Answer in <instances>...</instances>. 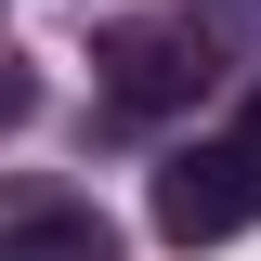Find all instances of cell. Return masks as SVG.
<instances>
[{
	"instance_id": "obj_5",
	"label": "cell",
	"mask_w": 261,
	"mask_h": 261,
	"mask_svg": "<svg viewBox=\"0 0 261 261\" xmlns=\"http://www.w3.org/2000/svg\"><path fill=\"white\" fill-rule=\"evenodd\" d=\"M209 13H222V27H261V0H209Z\"/></svg>"
},
{
	"instance_id": "obj_4",
	"label": "cell",
	"mask_w": 261,
	"mask_h": 261,
	"mask_svg": "<svg viewBox=\"0 0 261 261\" xmlns=\"http://www.w3.org/2000/svg\"><path fill=\"white\" fill-rule=\"evenodd\" d=\"M27 118H39V65H27V53H0V130H27Z\"/></svg>"
},
{
	"instance_id": "obj_2",
	"label": "cell",
	"mask_w": 261,
	"mask_h": 261,
	"mask_svg": "<svg viewBox=\"0 0 261 261\" xmlns=\"http://www.w3.org/2000/svg\"><path fill=\"white\" fill-rule=\"evenodd\" d=\"M92 65H105V105L118 118H170V105L209 92V39L196 27H105Z\"/></svg>"
},
{
	"instance_id": "obj_6",
	"label": "cell",
	"mask_w": 261,
	"mask_h": 261,
	"mask_svg": "<svg viewBox=\"0 0 261 261\" xmlns=\"http://www.w3.org/2000/svg\"><path fill=\"white\" fill-rule=\"evenodd\" d=\"M235 144H248V157H261V92H248V118H235Z\"/></svg>"
},
{
	"instance_id": "obj_1",
	"label": "cell",
	"mask_w": 261,
	"mask_h": 261,
	"mask_svg": "<svg viewBox=\"0 0 261 261\" xmlns=\"http://www.w3.org/2000/svg\"><path fill=\"white\" fill-rule=\"evenodd\" d=\"M248 222H261V157L235 130L222 144H183V157L157 170V235L170 248H222V235H248Z\"/></svg>"
},
{
	"instance_id": "obj_3",
	"label": "cell",
	"mask_w": 261,
	"mask_h": 261,
	"mask_svg": "<svg viewBox=\"0 0 261 261\" xmlns=\"http://www.w3.org/2000/svg\"><path fill=\"white\" fill-rule=\"evenodd\" d=\"M0 261H118V222L92 196H27L0 209Z\"/></svg>"
}]
</instances>
